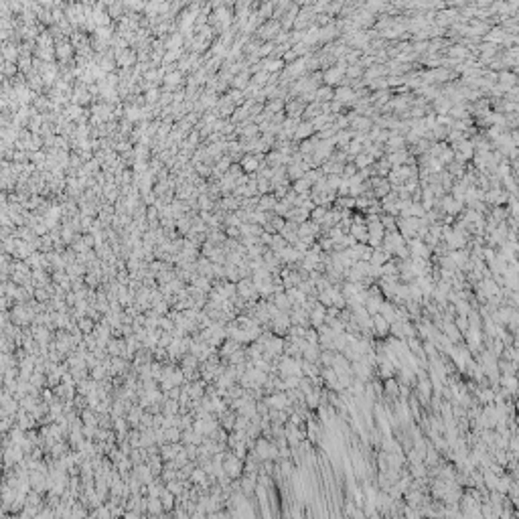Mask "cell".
I'll return each instance as SVG.
<instances>
[{
    "instance_id": "obj_14",
    "label": "cell",
    "mask_w": 519,
    "mask_h": 519,
    "mask_svg": "<svg viewBox=\"0 0 519 519\" xmlns=\"http://www.w3.org/2000/svg\"><path fill=\"white\" fill-rule=\"evenodd\" d=\"M165 432H167V440H168V442H181L183 430L179 428V426H170V428H167Z\"/></svg>"
},
{
    "instance_id": "obj_2",
    "label": "cell",
    "mask_w": 519,
    "mask_h": 519,
    "mask_svg": "<svg viewBox=\"0 0 519 519\" xmlns=\"http://www.w3.org/2000/svg\"><path fill=\"white\" fill-rule=\"evenodd\" d=\"M284 347H286V337H280V335H274L268 339V343H266V347H264V357H266V359H274V357H280V355H284Z\"/></svg>"
},
{
    "instance_id": "obj_16",
    "label": "cell",
    "mask_w": 519,
    "mask_h": 519,
    "mask_svg": "<svg viewBox=\"0 0 519 519\" xmlns=\"http://www.w3.org/2000/svg\"><path fill=\"white\" fill-rule=\"evenodd\" d=\"M179 82H181V75H179V73H172V75L167 77V84H168V85H177Z\"/></svg>"
},
{
    "instance_id": "obj_4",
    "label": "cell",
    "mask_w": 519,
    "mask_h": 519,
    "mask_svg": "<svg viewBox=\"0 0 519 519\" xmlns=\"http://www.w3.org/2000/svg\"><path fill=\"white\" fill-rule=\"evenodd\" d=\"M325 320H327V306L317 301L313 310H310V327H320L325 325Z\"/></svg>"
},
{
    "instance_id": "obj_13",
    "label": "cell",
    "mask_w": 519,
    "mask_h": 519,
    "mask_svg": "<svg viewBox=\"0 0 519 519\" xmlns=\"http://www.w3.org/2000/svg\"><path fill=\"white\" fill-rule=\"evenodd\" d=\"M96 325H98V322H96L94 318H91V317H84V318H79V320H77V327L82 329V331L85 333V335H87V333H94Z\"/></svg>"
},
{
    "instance_id": "obj_7",
    "label": "cell",
    "mask_w": 519,
    "mask_h": 519,
    "mask_svg": "<svg viewBox=\"0 0 519 519\" xmlns=\"http://www.w3.org/2000/svg\"><path fill=\"white\" fill-rule=\"evenodd\" d=\"M481 470H483V479H485L487 489H489V491H497V487H499V479H501L499 472H495L493 469H481Z\"/></svg>"
},
{
    "instance_id": "obj_3",
    "label": "cell",
    "mask_w": 519,
    "mask_h": 519,
    "mask_svg": "<svg viewBox=\"0 0 519 519\" xmlns=\"http://www.w3.org/2000/svg\"><path fill=\"white\" fill-rule=\"evenodd\" d=\"M237 294L244 296L248 302H258L260 301V292H258V288H256V284H253L251 278H241L237 282Z\"/></svg>"
},
{
    "instance_id": "obj_11",
    "label": "cell",
    "mask_w": 519,
    "mask_h": 519,
    "mask_svg": "<svg viewBox=\"0 0 519 519\" xmlns=\"http://www.w3.org/2000/svg\"><path fill=\"white\" fill-rule=\"evenodd\" d=\"M165 505L160 497H148V515H165Z\"/></svg>"
},
{
    "instance_id": "obj_6",
    "label": "cell",
    "mask_w": 519,
    "mask_h": 519,
    "mask_svg": "<svg viewBox=\"0 0 519 519\" xmlns=\"http://www.w3.org/2000/svg\"><path fill=\"white\" fill-rule=\"evenodd\" d=\"M373 329H375V337H382V339H385V337L389 335V322L384 318V315H382V313L373 315Z\"/></svg>"
},
{
    "instance_id": "obj_9",
    "label": "cell",
    "mask_w": 519,
    "mask_h": 519,
    "mask_svg": "<svg viewBox=\"0 0 519 519\" xmlns=\"http://www.w3.org/2000/svg\"><path fill=\"white\" fill-rule=\"evenodd\" d=\"M65 270H67V274L71 276V278H84V276L87 274V266H85V264H82V262H77V260L75 262H69Z\"/></svg>"
},
{
    "instance_id": "obj_10",
    "label": "cell",
    "mask_w": 519,
    "mask_h": 519,
    "mask_svg": "<svg viewBox=\"0 0 519 519\" xmlns=\"http://www.w3.org/2000/svg\"><path fill=\"white\" fill-rule=\"evenodd\" d=\"M270 301H272L276 306H278L280 310H286V313H290V308L294 306V304H292V301H290V298H288L286 290H284V292H278V294H274V296L270 298Z\"/></svg>"
},
{
    "instance_id": "obj_1",
    "label": "cell",
    "mask_w": 519,
    "mask_h": 519,
    "mask_svg": "<svg viewBox=\"0 0 519 519\" xmlns=\"http://www.w3.org/2000/svg\"><path fill=\"white\" fill-rule=\"evenodd\" d=\"M223 470L229 479H241L244 475V460H241L232 448L225 451V460H223Z\"/></svg>"
},
{
    "instance_id": "obj_8",
    "label": "cell",
    "mask_w": 519,
    "mask_h": 519,
    "mask_svg": "<svg viewBox=\"0 0 519 519\" xmlns=\"http://www.w3.org/2000/svg\"><path fill=\"white\" fill-rule=\"evenodd\" d=\"M384 394L398 400L400 398V382L398 377H389V379H384Z\"/></svg>"
},
{
    "instance_id": "obj_5",
    "label": "cell",
    "mask_w": 519,
    "mask_h": 519,
    "mask_svg": "<svg viewBox=\"0 0 519 519\" xmlns=\"http://www.w3.org/2000/svg\"><path fill=\"white\" fill-rule=\"evenodd\" d=\"M499 384L509 391L511 394V398H517L519 396V377H517V373H513V375H501L499 377Z\"/></svg>"
},
{
    "instance_id": "obj_12",
    "label": "cell",
    "mask_w": 519,
    "mask_h": 519,
    "mask_svg": "<svg viewBox=\"0 0 519 519\" xmlns=\"http://www.w3.org/2000/svg\"><path fill=\"white\" fill-rule=\"evenodd\" d=\"M241 168L248 170V172H253V170H258L260 165H258V156H253V154H248L241 158Z\"/></svg>"
},
{
    "instance_id": "obj_15",
    "label": "cell",
    "mask_w": 519,
    "mask_h": 519,
    "mask_svg": "<svg viewBox=\"0 0 519 519\" xmlns=\"http://www.w3.org/2000/svg\"><path fill=\"white\" fill-rule=\"evenodd\" d=\"M184 452H187V456L191 460H195V463H197V458H199V444H184Z\"/></svg>"
}]
</instances>
